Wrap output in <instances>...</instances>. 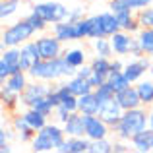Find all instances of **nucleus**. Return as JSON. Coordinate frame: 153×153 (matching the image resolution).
I'll return each mask as SVG.
<instances>
[{
  "mask_svg": "<svg viewBox=\"0 0 153 153\" xmlns=\"http://www.w3.org/2000/svg\"><path fill=\"white\" fill-rule=\"evenodd\" d=\"M111 45H112V51H114V56H130V47H132V39L134 35L128 33V31L120 29L116 31L114 35H111Z\"/></svg>",
  "mask_w": 153,
  "mask_h": 153,
  "instance_id": "nucleus-12",
  "label": "nucleus"
},
{
  "mask_svg": "<svg viewBox=\"0 0 153 153\" xmlns=\"http://www.w3.org/2000/svg\"><path fill=\"white\" fill-rule=\"evenodd\" d=\"M10 151H12L10 142H8V143H0V153H10Z\"/></svg>",
  "mask_w": 153,
  "mask_h": 153,
  "instance_id": "nucleus-50",
  "label": "nucleus"
},
{
  "mask_svg": "<svg viewBox=\"0 0 153 153\" xmlns=\"http://www.w3.org/2000/svg\"><path fill=\"white\" fill-rule=\"evenodd\" d=\"M16 132V130H14ZM14 132H12L10 130V128H0V143H8V142H10V140L12 138H14Z\"/></svg>",
  "mask_w": 153,
  "mask_h": 153,
  "instance_id": "nucleus-48",
  "label": "nucleus"
},
{
  "mask_svg": "<svg viewBox=\"0 0 153 153\" xmlns=\"http://www.w3.org/2000/svg\"><path fill=\"white\" fill-rule=\"evenodd\" d=\"M25 19L31 23V25H33V29L37 31V33H43V31L47 29V25H49V23H47V19L41 18V16H39L37 12H33V10H31L29 14L25 16Z\"/></svg>",
  "mask_w": 153,
  "mask_h": 153,
  "instance_id": "nucleus-34",
  "label": "nucleus"
},
{
  "mask_svg": "<svg viewBox=\"0 0 153 153\" xmlns=\"http://www.w3.org/2000/svg\"><path fill=\"white\" fill-rule=\"evenodd\" d=\"M136 37H138L143 52H146V54H151L153 52V27H142V29L136 33Z\"/></svg>",
  "mask_w": 153,
  "mask_h": 153,
  "instance_id": "nucleus-29",
  "label": "nucleus"
},
{
  "mask_svg": "<svg viewBox=\"0 0 153 153\" xmlns=\"http://www.w3.org/2000/svg\"><path fill=\"white\" fill-rule=\"evenodd\" d=\"M33 12H37L41 18L47 19V23H58L68 19V14H70V8L64 6L62 2H37L33 6Z\"/></svg>",
  "mask_w": 153,
  "mask_h": 153,
  "instance_id": "nucleus-5",
  "label": "nucleus"
},
{
  "mask_svg": "<svg viewBox=\"0 0 153 153\" xmlns=\"http://www.w3.org/2000/svg\"><path fill=\"white\" fill-rule=\"evenodd\" d=\"M151 58H153V52H151Z\"/></svg>",
  "mask_w": 153,
  "mask_h": 153,
  "instance_id": "nucleus-54",
  "label": "nucleus"
},
{
  "mask_svg": "<svg viewBox=\"0 0 153 153\" xmlns=\"http://www.w3.org/2000/svg\"><path fill=\"white\" fill-rule=\"evenodd\" d=\"M89 64H91V68H93V74L103 76V78L108 79V76H111V58H105V56L95 54V58L91 60Z\"/></svg>",
  "mask_w": 153,
  "mask_h": 153,
  "instance_id": "nucleus-28",
  "label": "nucleus"
},
{
  "mask_svg": "<svg viewBox=\"0 0 153 153\" xmlns=\"http://www.w3.org/2000/svg\"><path fill=\"white\" fill-rule=\"evenodd\" d=\"M31 107L33 108H37V111H41V112H45V114H52V112H54V107H52V103L49 101V97H39V99H35L33 101V105H31Z\"/></svg>",
  "mask_w": 153,
  "mask_h": 153,
  "instance_id": "nucleus-38",
  "label": "nucleus"
},
{
  "mask_svg": "<svg viewBox=\"0 0 153 153\" xmlns=\"http://www.w3.org/2000/svg\"><path fill=\"white\" fill-rule=\"evenodd\" d=\"M89 153H112V142H111L108 138L91 140Z\"/></svg>",
  "mask_w": 153,
  "mask_h": 153,
  "instance_id": "nucleus-33",
  "label": "nucleus"
},
{
  "mask_svg": "<svg viewBox=\"0 0 153 153\" xmlns=\"http://www.w3.org/2000/svg\"><path fill=\"white\" fill-rule=\"evenodd\" d=\"M99 19H101V25H103V31L107 37H111V35H114L116 31H120V22L118 18H116L114 12H101L99 14Z\"/></svg>",
  "mask_w": 153,
  "mask_h": 153,
  "instance_id": "nucleus-23",
  "label": "nucleus"
},
{
  "mask_svg": "<svg viewBox=\"0 0 153 153\" xmlns=\"http://www.w3.org/2000/svg\"><path fill=\"white\" fill-rule=\"evenodd\" d=\"M99 107H101V101L97 99L95 91H89V93L78 97V111L82 114H97Z\"/></svg>",
  "mask_w": 153,
  "mask_h": 153,
  "instance_id": "nucleus-19",
  "label": "nucleus"
},
{
  "mask_svg": "<svg viewBox=\"0 0 153 153\" xmlns=\"http://www.w3.org/2000/svg\"><path fill=\"white\" fill-rule=\"evenodd\" d=\"M18 70H19V68L10 66L6 60L0 58V79H2V82H6V78H10V76L14 74V72H18Z\"/></svg>",
  "mask_w": 153,
  "mask_h": 153,
  "instance_id": "nucleus-41",
  "label": "nucleus"
},
{
  "mask_svg": "<svg viewBox=\"0 0 153 153\" xmlns=\"http://www.w3.org/2000/svg\"><path fill=\"white\" fill-rule=\"evenodd\" d=\"M18 8H19V0H2L0 2V19L2 22L10 19L18 12Z\"/></svg>",
  "mask_w": 153,
  "mask_h": 153,
  "instance_id": "nucleus-31",
  "label": "nucleus"
},
{
  "mask_svg": "<svg viewBox=\"0 0 153 153\" xmlns=\"http://www.w3.org/2000/svg\"><path fill=\"white\" fill-rule=\"evenodd\" d=\"M136 18H138V22H140L142 27H153V6L142 8Z\"/></svg>",
  "mask_w": 153,
  "mask_h": 153,
  "instance_id": "nucleus-36",
  "label": "nucleus"
},
{
  "mask_svg": "<svg viewBox=\"0 0 153 153\" xmlns=\"http://www.w3.org/2000/svg\"><path fill=\"white\" fill-rule=\"evenodd\" d=\"M41 60V54H39V47H37V41L31 39L27 41L25 45H22V58H19V68L23 72H29L33 64H37Z\"/></svg>",
  "mask_w": 153,
  "mask_h": 153,
  "instance_id": "nucleus-13",
  "label": "nucleus"
},
{
  "mask_svg": "<svg viewBox=\"0 0 153 153\" xmlns=\"http://www.w3.org/2000/svg\"><path fill=\"white\" fill-rule=\"evenodd\" d=\"M62 56H64V60H66L70 66L76 68V70H78L79 66H83L85 60H87V52L83 49H68V51H64Z\"/></svg>",
  "mask_w": 153,
  "mask_h": 153,
  "instance_id": "nucleus-26",
  "label": "nucleus"
},
{
  "mask_svg": "<svg viewBox=\"0 0 153 153\" xmlns=\"http://www.w3.org/2000/svg\"><path fill=\"white\" fill-rule=\"evenodd\" d=\"M114 99L118 101V105L124 108V111H128V108H136V107H142V99H140L138 95V89H136V85L132 83V85L124 87V89L116 91Z\"/></svg>",
  "mask_w": 153,
  "mask_h": 153,
  "instance_id": "nucleus-14",
  "label": "nucleus"
},
{
  "mask_svg": "<svg viewBox=\"0 0 153 153\" xmlns=\"http://www.w3.org/2000/svg\"><path fill=\"white\" fill-rule=\"evenodd\" d=\"M66 136H85V124H83V114L79 111L72 112L68 120L62 124Z\"/></svg>",
  "mask_w": 153,
  "mask_h": 153,
  "instance_id": "nucleus-17",
  "label": "nucleus"
},
{
  "mask_svg": "<svg viewBox=\"0 0 153 153\" xmlns=\"http://www.w3.org/2000/svg\"><path fill=\"white\" fill-rule=\"evenodd\" d=\"M149 128L153 130V111H149Z\"/></svg>",
  "mask_w": 153,
  "mask_h": 153,
  "instance_id": "nucleus-51",
  "label": "nucleus"
},
{
  "mask_svg": "<svg viewBox=\"0 0 153 153\" xmlns=\"http://www.w3.org/2000/svg\"><path fill=\"white\" fill-rule=\"evenodd\" d=\"M122 2H124V6H126V8H130L132 12H140L142 8L151 6V2H153V0H122Z\"/></svg>",
  "mask_w": 153,
  "mask_h": 153,
  "instance_id": "nucleus-40",
  "label": "nucleus"
},
{
  "mask_svg": "<svg viewBox=\"0 0 153 153\" xmlns=\"http://www.w3.org/2000/svg\"><path fill=\"white\" fill-rule=\"evenodd\" d=\"M108 79H111V83L114 85V89H116V91H120V89H124V87L132 85V83L128 82V78L124 76V72H116V74H111V76H108Z\"/></svg>",
  "mask_w": 153,
  "mask_h": 153,
  "instance_id": "nucleus-39",
  "label": "nucleus"
},
{
  "mask_svg": "<svg viewBox=\"0 0 153 153\" xmlns=\"http://www.w3.org/2000/svg\"><path fill=\"white\" fill-rule=\"evenodd\" d=\"M66 140V132L60 122H49L45 128L35 132L33 140H31V149L35 153H49L56 151V147Z\"/></svg>",
  "mask_w": 153,
  "mask_h": 153,
  "instance_id": "nucleus-3",
  "label": "nucleus"
},
{
  "mask_svg": "<svg viewBox=\"0 0 153 153\" xmlns=\"http://www.w3.org/2000/svg\"><path fill=\"white\" fill-rule=\"evenodd\" d=\"M89 82H91V85H93V89H95V87H99L101 83L107 82V78H103V76H97V74H91Z\"/></svg>",
  "mask_w": 153,
  "mask_h": 153,
  "instance_id": "nucleus-49",
  "label": "nucleus"
},
{
  "mask_svg": "<svg viewBox=\"0 0 153 153\" xmlns=\"http://www.w3.org/2000/svg\"><path fill=\"white\" fill-rule=\"evenodd\" d=\"M83 124H85V136L89 140L108 138V134L112 132V128L99 114H83Z\"/></svg>",
  "mask_w": 153,
  "mask_h": 153,
  "instance_id": "nucleus-7",
  "label": "nucleus"
},
{
  "mask_svg": "<svg viewBox=\"0 0 153 153\" xmlns=\"http://www.w3.org/2000/svg\"><path fill=\"white\" fill-rule=\"evenodd\" d=\"M93 51L97 56H105V58H112L114 56V51H112V45H111V39L108 37L93 39Z\"/></svg>",
  "mask_w": 153,
  "mask_h": 153,
  "instance_id": "nucleus-27",
  "label": "nucleus"
},
{
  "mask_svg": "<svg viewBox=\"0 0 153 153\" xmlns=\"http://www.w3.org/2000/svg\"><path fill=\"white\" fill-rule=\"evenodd\" d=\"M93 91H95V95H97V99H99L101 103L107 101V99H112V97L116 95V89H114V85L111 83V79H107V82L101 83L99 87H95Z\"/></svg>",
  "mask_w": 153,
  "mask_h": 153,
  "instance_id": "nucleus-32",
  "label": "nucleus"
},
{
  "mask_svg": "<svg viewBox=\"0 0 153 153\" xmlns=\"http://www.w3.org/2000/svg\"><path fill=\"white\" fill-rule=\"evenodd\" d=\"M151 151H153V142H151Z\"/></svg>",
  "mask_w": 153,
  "mask_h": 153,
  "instance_id": "nucleus-53",
  "label": "nucleus"
},
{
  "mask_svg": "<svg viewBox=\"0 0 153 153\" xmlns=\"http://www.w3.org/2000/svg\"><path fill=\"white\" fill-rule=\"evenodd\" d=\"M22 114H23V118L27 120V124H29L35 132H39L41 128H45L47 124H49V114H45V112L37 111V108H33V107H27Z\"/></svg>",
  "mask_w": 153,
  "mask_h": 153,
  "instance_id": "nucleus-18",
  "label": "nucleus"
},
{
  "mask_svg": "<svg viewBox=\"0 0 153 153\" xmlns=\"http://www.w3.org/2000/svg\"><path fill=\"white\" fill-rule=\"evenodd\" d=\"M51 89V82H43V79H31L25 85V89L22 91V97H19V105L23 107H31L35 99L45 97Z\"/></svg>",
  "mask_w": 153,
  "mask_h": 153,
  "instance_id": "nucleus-9",
  "label": "nucleus"
},
{
  "mask_svg": "<svg viewBox=\"0 0 153 153\" xmlns=\"http://www.w3.org/2000/svg\"><path fill=\"white\" fill-rule=\"evenodd\" d=\"M122 112H124V108L118 105V101H116L114 97H112V99H107V101L101 103V107H99V112H97V114L101 116V118L112 128V130H114V128L118 126L120 118H122Z\"/></svg>",
  "mask_w": 153,
  "mask_h": 153,
  "instance_id": "nucleus-10",
  "label": "nucleus"
},
{
  "mask_svg": "<svg viewBox=\"0 0 153 153\" xmlns=\"http://www.w3.org/2000/svg\"><path fill=\"white\" fill-rule=\"evenodd\" d=\"M29 79L31 78H29V74H27V72L18 70V72H14L10 78H6V82H2V85H6L8 89H12V91H16V93L22 95V91L25 89V85L29 83Z\"/></svg>",
  "mask_w": 153,
  "mask_h": 153,
  "instance_id": "nucleus-21",
  "label": "nucleus"
},
{
  "mask_svg": "<svg viewBox=\"0 0 153 153\" xmlns=\"http://www.w3.org/2000/svg\"><path fill=\"white\" fill-rule=\"evenodd\" d=\"M151 142H153V130L149 126L146 130H140L138 134L132 136L130 143H132V149L140 151V153H149L151 151Z\"/></svg>",
  "mask_w": 153,
  "mask_h": 153,
  "instance_id": "nucleus-16",
  "label": "nucleus"
},
{
  "mask_svg": "<svg viewBox=\"0 0 153 153\" xmlns=\"http://www.w3.org/2000/svg\"><path fill=\"white\" fill-rule=\"evenodd\" d=\"M31 79H43V82H58L62 78H72L76 76V68L70 66V64L64 60V56H58V58H41L37 64L31 66V70L27 72Z\"/></svg>",
  "mask_w": 153,
  "mask_h": 153,
  "instance_id": "nucleus-1",
  "label": "nucleus"
},
{
  "mask_svg": "<svg viewBox=\"0 0 153 153\" xmlns=\"http://www.w3.org/2000/svg\"><path fill=\"white\" fill-rule=\"evenodd\" d=\"M91 74H93L91 64H83V66H79L78 70H76V76H79V78H83V79H89Z\"/></svg>",
  "mask_w": 153,
  "mask_h": 153,
  "instance_id": "nucleus-46",
  "label": "nucleus"
},
{
  "mask_svg": "<svg viewBox=\"0 0 153 153\" xmlns=\"http://www.w3.org/2000/svg\"><path fill=\"white\" fill-rule=\"evenodd\" d=\"M0 97H2V105L8 108V111H14V108L19 105V97H22V95L16 93V91H12V89H8L6 85H2Z\"/></svg>",
  "mask_w": 153,
  "mask_h": 153,
  "instance_id": "nucleus-30",
  "label": "nucleus"
},
{
  "mask_svg": "<svg viewBox=\"0 0 153 153\" xmlns=\"http://www.w3.org/2000/svg\"><path fill=\"white\" fill-rule=\"evenodd\" d=\"M136 89H138V95L142 99L143 107H149L153 105V78L151 79H140L136 83Z\"/></svg>",
  "mask_w": 153,
  "mask_h": 153,
  "instance_id": "nucleus-25",
  "label": "nucleus"
},
{
  "mask_svg": "<svg viewBox=\"0 0 153 153\" xmlns=\"http://www.w3.org/2000/svg\"><path fill=\"white\" fill-rule=\"evenodd\" d=\"M89 22H91V31H89V39H99V37H107L103 31L101 25V19H99V14L89 16Z\"/></svg>",
  "mask_w": 153,
  "mask_h": 153,
  "instance_id": "nucleus-35",
  "label": "nucleus"
},
{
  "mask_svg": "<svg viewBox=\"0 0 153 153\" xmlns=\"http://www.w3.org/2000/svg\"><path fill=\"white\" fill-rule=\"evenodd\" d=\"M76 31H78V41H79V39H89V31H91L89 18L78 19V22H76Z\"/></svg>",
  "mask_w": 153,
  "mask_h": 153,
  "instance_id": "nucleus-37",
  "label": "nucleus"
},
{
  "mask_svg": "<svg viewBox=\"0 0 153 153\" xmlns=\"http://www.w3.org/2000/svg\"><path fill=\"white\" fill-rule=\"evenodd\" d=\"M153 58L151 54H143L140 58H132L124 64V76L128 78L130 83H138L140 79H143V76L149 74V66H151Z\"/></svg>",
  "mask_w": 153,
  "mask_h": 153,
  "instance_id": "nucleus-6",
  "label": "nucleus"
},
{
  "mask_svg": "<svg viewBox=\"0 0 153 153\" xmlns=\"http://www.w3.org/2000/svg\"><path fill=\"white\" fill-rule=\"evenodd\" d=\"M35 33H37V31L33 29V25H31L25 18L19 19V22H16V23H10V25L2 31V49L25 45L27 41L33 39Z\"/></svg>",
  "mask_w": 153,
  "mask_h": 153,
  "instance_id": "nucleus-4",
  "label": "nucleus"
},
{
  "mask_svg": "<svg viewBox=\"0 0 153 153\" xmlns=\"http://www.w3.org/2000/svg\"><path fill=\"white\" fill-rule=\"evenodd\" d=\"M52 114H54V120H56V122L64 124V122L68 120V116L72 114V112L68 111V108L64 107V105H58V107H54V112H52Z\"/></svg>",
  "mask_w": 153,
  "mask_h": 153,
  "instance_id": "nucleus-42",
  "label": "nucleus"
},
{
  "mask_svg": "<svg viewBox=\"0 0 153 153\" xmlns=\"http://www.w3.org/2000/svg\"><path fill=\"white\" fill-rule=\"evenodd\" d=\"M83 12H85V8H83V6L70 8V14H68V19H70V22H78V19L85 18V16H83Z\"/></svg>",
  "mask_w": 153,
  "mask_h": 153,
  "instance_id": "nucleus-45",
  "label": "nucleus"
},
{
  "mask_svg": "<svg viewBox=\"0 0 153 153\" xmlns=\"http://www.w3.org/2000/svg\"><path fill=\"white\" fill-rule=\"evenodd\" d=\"M66 83H68V87H70V91L74 95H78V97H82V95L93 91V85H91L89 79H83V78H79V76H72V78H68Z\"/></svg>",
  "mask_w": 153,
  "mask_h": 153,
  "instance_id": "nucleus-24",
  "label": "nucleus"
},
{
  "mask_svg": "<svg viewBox=\"0 0 153 153\" xmlns=\"http://www.w3.org/2000/svg\"><path fill=\"white\" fill-rule=\"evenodd\" d=\"M12 128L18 132V138L19 142H31L35 136V130L27 124V120L23 118V114H16L12 118Z\"/></svg>",
  "mask_w": 153,
  "mask_h": 153,
  "instance_id": "nucleus-20",
  "label": "nucleus"
},
{
  "mask_svg": "<svg viewBox=\"0 0 153 153\" xmlns=\"http://www.w3.org/2000/svg\"><path fill=\"white\" fill-rule=\"evenodd\" d=\"M149 76L153 78V62H151V66H149Z\"/></svg>",
  "mask_w": 153,
  "mask_h": 153,
  "instance_id": "nucleus-52",
  "label": "nucleus"
},
{
  "mask_svg": "<svg viewBox=\"0 0 153 153\" xmlns=\"http://www.w3.org/2000/svg\"><path fill=\"white\" fill-rule=\"evenodd\" d=\"M52 35L60 39L62 43H70V41H78V31H76V22L64 19V22L52 23Z\"/></svg>",
  "mask_w": 153,
  "mask_h": 153,
  "instance_id": "nucleus-15",
  "label": "nucleus"
},
{
  "mask_svg": "<svg viewBox=\"0 0 153 153\" xmlns=\"http://www.w3.org/2000/svg\"><path fill=\"white\" fill-rule=\"evenodd\" d=\"M91 140L87 136H66L62 143L56 147L58 153H89Z\"/></svg>",
  "mask_w": 153,
  "mask_h": 153,
  "instance_id": "nucleus-11",
  "label": "nucleus"
},
{
  "mask_svg": "<svg viewBox=\"0 0 153 153\" xmlns=\"http://www.w3.org/2000/svg\"><path fill=\"white\" fill-rule=\"evenodd\" d=\"M124 64H126V62H122V60H120V56H112V58H111V74L122 72L124 70Z\"/></svg>",
  "mask_w": 153,
  "mask_h": 153,
  "instance_id": "nucleus-47",
  "label": "nucleus"
},
{
  "mask_svg": "<svg viewBox=\"0 0 153 153\" xmlns=\"http://www.w3.org/2000/svg\"><path fill=\"white\" fill-rule=\"evenodd\" d=\"M116 18H118V22H120V29L128 31V33H132V35H136L140 29H142L138 18L134 16V12H132V10H122V12H118V14H116Z\"/></svg>",
  "mask_w": 153,
  "mask_h": 153,
  "instance_id": "nucleus-22",
  "label": "nucleus"
},
{
  "mask_svg": "<svg viewBox=\"0 0 153 153\" xmlns=\"http://www.w3.org/2000/svg\"><path fill=\"white\" fill-rule=\"evenodd\" d=\"M143 54H146V52H143L142 45H140L138 37L134 35V39H132V47H130V56H132V58H140V56H143Z\"/></svg>",
  "mask_w": 153,
  "mask_h": 153,
  "instance_id": "nucleus-43",
  "label": "nucleus"
},
{
  "mask_svg": "<svg viewBox=\"0 0 153 153\" xmlns=\"http://www.w3.org/2000/svg\"><path fill=\"white\" fill-rule=\"evenodd\" d=\"M128 151H130V146L126 143V140L116 138V142H112V153H128Z\"/></svg>",
  "mask_w": 153,
  "mask_h": 153,
  "instance_id": "nucleus-44",
  "label": "nucleus"
},
{
  "mask_svg": "<svg viewBox=\"0 0 153 153\" xmlns=\"http://www.w3.org/2000/svg\"><path fill=\"white\" fill-rule=\"evenodd\" d=\"M35 41H37L41 58L49 60V58H58V56L64 54V49H62L64 43L60 41L56 35H41V37H37Z\"/></svg>",
  "mask_w": 153,
  "mask_h": 153,
  "instance_id": "nucleus-8",
  "label": "nucleus"
},
{
  "mask_svg": "<svg viewBox=\"0 0 153 153\" xmlns=\"http://www.w3.org/2000/svg\"><path fill=\"white\" fill-rule=\"evenodd\" d=\"M149 126V111L146 107H136V108H128L122 112V118H120L118 126L112 130V134L118 140H126L130 142L132 136L138 134L140 130H146Z\"/></svg>",
  "mask_w": 153,
  "mask_h": 153,
  "instance_id": "nucleus-2",
  "label": "nucleus"
}]
</instances>
